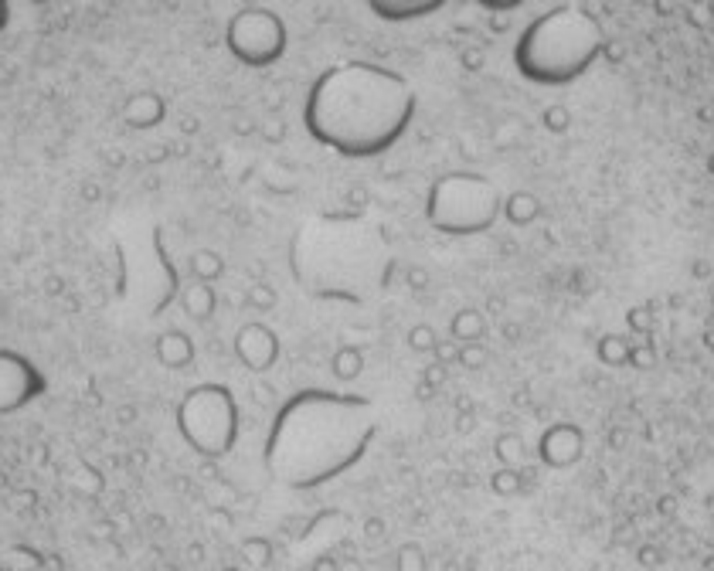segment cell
Here are the masks:
<instances>
[{
  "instance_id": "6da1fadb",
  "label": "cell",
  "mask_w": 714,
  "mask_h": 571,
  "mask_svg": "<svg viewBox=\"0 0 714 571\" xmlns=\"http://www.w3.org/2000/svg\"><path fill=\"white\" fill-rule=\"evenodd\" d=\"M289 269L313 300L357 306L388 286L395 259L368 218L317 215L289 242Z\"/></svg>"
},
{
  "instance_id": "7a4b0ae2",
  "label": "cell",
  "mask_w": 714,
  "mask_h": 571,
  "mask_svg": "<svg viewBox=\"0 0 714 571\" xmlns=\"http://www.w3.org/2000/svg\"><path fill=\"white\" fill-rule=\"evenodd\" d=\"M194 357H198V344H194V337L184 334V330H164V334H157V340H153V364L164 374L187 371L194 364Z\"/></svg>"
},
{
  "instance_id": "3957f363",
  "label": "cell",
  "mask_w": 714,
  "mask_h": 571,
  "mask_svg": "<svg viewBox=\"0 0 714 571\" xmlns=\"http://www.w3.org/2000/svg\"><path fill=\"white\" fill-rule=\"evenodd\" d=\"M181 300H184V310L191 313L194 320H208V317H211V310H215V293H211V286H208V283H194V286H187Z\"/></svg>"
},
{
  "instance_id": "277c9868",
  "label": "cell",
  "mask_w": 714,
  "mask_h": 571,
  "mask_svg": "<svg viewBox=\"0 0 714 571\" xmlns=\"http://www.w3.org/2000/svg\"><path fill=\"white\" fill-rule=\"evenodd\" d=\"M221 272H225V262H221L218 252L194 255V276H198V283H211V279H218Z\"/></svg>"
}]
</instances>
